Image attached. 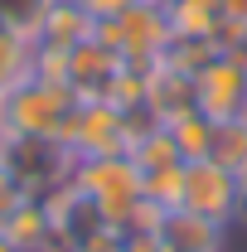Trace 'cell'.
I'll return each mask as SVG.
<instances>
[{"label":"cell","mask_w":247,"mask_h":252,"mask_svg":"<svg viewBox=\"0 0 247 252\" xmlns=\"http://www.w3.org/2000/svg\"><path fill=\"white\" fill-rule=\"evenodd\" d=\"M39 199H44V209H49V223H54L59 248H78V243H88L93 233L112 228V223L102 219V204H97L73 175H68L63 185H54L49 194H39Z\"/></svg>","instance_id":"obj_5"},{"label":"cell","mask_w":247,"mask_h":252,"mask_svg":"<svg viewBox=\"0 0 247 252\" xmlns=\"http://www.w3.org/2000/svg\"><path fill=\"white\" fill-rule=\"evenodd\" d=\"M180 209L199 214V219H214V223H233L238 219V175L214 165V160H185Z\"/></svg>","instance_id":"obj_6"},{"label":"cell","mask_w":247,"mask_h":252,"mask_svg":"<svg viewBox=\"0 0 247 252\" xmlns=\"http://www.w3.org/2000/svg\"><path fill=\"white\" fill-rule=\"evenodd\" d=\"M63 146L73 151L78 160L88 156H122L126 146V112L122 107H112V102H78L73 107V117L63 126Z\"/></svg>","instance_id":"obj_4"},{"label":"cell","mask_w":247,"mask_h":252,"mask_svg":"<svg viewBox=\"0 0 247 252\" xmlns=\"http://www.w3.org/2000/svg\"><path fill=\"white\" fill-rule=\"evenodd\" d=\"M194 93H199V112L209 122L247 117V63H243V54H218L194 78Z\"/></svg>","instance_id":"obj_7"},{"label":"cell","mask_w":247,"mask_h":252,"mask_svg":"<svg viewBox=\"0 0 247 252\" xmlns=\"http://www.w3.org/2000/svg\"><path fill=\"white\" fill-rule=\"evenodd\" d=\"M126 156L136 160V170L146 175V170H165V165H185V156H180V146H175V136H170V126L160 122V126H151Z\"/></svg>","instance_id":"obj_15"},{"label":"cell","mask_w":247,"mask_h":252,"mask_svg":"<svg viewBox=\"0 0 247 252\" xmlns=\"http://www.w3.org/2000/svg\"><path fill=\"white\" fill-rule=\"evenodd\" d=\"M78 97L63 83H49V78H20L15 88L0 93V136H49V141H63V126L73 117Z\"/></svg>","instance_id":"obj_1"},{"label":"cell","mask_w":247,"mask_h":252,"mask_svg":"<svg viewBox=\"0 0 247 252\" xmlns=\"http://www.w3.org/2000/svg\"><path fill=\"white\" fill-rule=\"evenodd\" d=\"M238 219L247 223V170L238 175Z\"/></svg>","instance_id":"obj_23"},{"label":"cell","mask_w":247,"mask_h":252,"mask_svg":"<svg viewBox=\"0 0 247 252\" xmlns=\"http://www.w3.org/2000/svg\"><path fill=\"white\" fill-rule=\"evenodd\" d=\"M117 68H122V54L107 49L97 34H88L83 44L68 49V88H73V97H78V102H97V97H107Z\"/></svg>","instance_id":"obj_8"},{"label":"cell","mask_w":247,"mask_h":252,"mask_svg":"<svg viewBox=\"0 0 247 252\" xmlns=\"http://www.w3.org/2000/svg\"><path fill=\"white\" fill-rule=\"evenodd\" d=\"M170 34H194V39H214L223 25V0H170Z\"/></svg>","instance_id":"obj_13"},{"label":"cell","mask_w":247,"mask_h":252,"mask_svg":"<svg viewBox=\"0 0 247 252\" xmlns=\"http://www.w3.org/2000/svg\"><path fill=\"white\" fill-rule=\"evenodd\" d=\"M78 156L49 136H0V175L20 194H49L73 175Z\"/></svg>","instance_id":"obj_2"},{"label":"cell","mask_w":247,"mask_h":252,"mask_svg":"<svg viewBox=\"0 0 247 252\" xmlns=\"http://www.w3.org/2000/svg\"><path fill=\"white\" fill-rule=\"evenodd\" d=\"M93 34V20H88V10L78 5V0H54L49 5V15H44V25H39V39L34 44H44V49H73V44H83Z\"/></svg>","instance_id":"obj_12"},{"label":"cell","mask_w":247,"mask_h":252,"mask_svg":"<svg viewBox=\"0 0 247 252\" xmlns=\"http://www.w3.org/2000/svg\"><path fill=\"white\" fill-rule=\"evenodd\" d=\"M170 136H175V146H180L185 160H204L209 146H214V122H209L204 112H189L180 122H170Z\"/></svg>","instance_id":"obj_16"},{"label":"cell","mask_w":247,"mask_h":252,"mask_svg":"<svg viewBox=\"0 0 247 252\" xmlns=\"http://www.w3.org/2000/svg\"><path fill=\"white\" fill-rule=\"evenodd\" d=\"M68 252H126V233L122 228H102V233H93L88 243H78Z\"/></svg>","instance_id":"obj_19"},{"label":"cell","mask_w":247,"mask_h":252,"mask_svg":"<svg viewBox=\"0 0 247 252\" xmlns=\"http://www.w3.org/2000/svg\"><path fill=\"white\" fill-rule=\"evenodd\" d=\"M141 194L160 204V209H180L185 199V165H165V170H146L141 175Z\"/></svg>","instance_id":"obj_18"},{"label":"cell","mask_w":247,"mask_h":252,"mask_svg":"<svg viewBox=\"0 0 247 252\" xmlns=\"http://www.w3.org/2000/svg\"><path fill=\"white\" fill-rule=\"evenodd\" d=\"M204 160H214V165H223V170L243 175V170H247V117L214 122V146H209Z\"/></svg>","instance_id":"obj_14"},{"label":"cell","mask_w":247,"mask_h":252,"mask_svg":"<svg viewBox=\"0 0 247 252\" xmlns=\"http://www.w3.org/2000/svg\"><path fill=\"white\" fill-rule=\"evenodd\" d=\"M73 180L93 194L97 204H102V219L112 223V228H126L131 219V209L146 199L141 194V170H136V160L126 156H88L73 165Z\"/></svg>","instance_id":"obj_3"},{"label":"cell","mask_w":247,"mask_h":252,"mask_svg":"<svg viewBox=\"0 0 247 252\" xmlns=\"http://www.w3.org/2000/svg\"><path fill=\"white\" fill-rule=\"evenodd\" d=\"M146 107H151L160 122H180L189 112H199V93H194V78L170 68V63H155L146 73Z\"/></svg>","instance_id":"obj_9"},{"label":"cell","mask_w":247,"mask_h":252,"mask_svg":"<svg viewBox=\"0 0 247 252\" xmlns=\"http://www.w3.org/2000/svg\"><path fill=\"white\" fill-rule=\"evenodd\" d=\"M5 238L20 252H68V248H59L54 223H49V209H44L39 194H25V199L15 204V214L5 219Z\"/></svg>","instance_id":"obj_10"},{"label":"cell","mask_w":247,"mask_h":252,"mask_svg":"<svg viewBox=\"0 0 247 252\" xmlns=\"http://www.w3.org/2000/svg\"><path fill=\"white\" fill-rule=\"evenodd\" d=\"M20 199H25V194H20V189L0 175V228H5V219H10V214H15V204H20Z\"/></svg>","instance_id":"obj_22"},{"label":"cell","mask_w":247,"mask_h":252,"mask_svg":"<svg viewBox=\"0 0 247 252\" xmlns=\"http://www.w3.org/2000/svg\"><path fill=\"white\" fill-rule=\"evenodd\" d=\"M126 252H170L160 233H126Z\"/></svg>","instance_id":"obj_21"},{"label":"cell","mask_w":247,"mask_h":252,"mask_svg":"<svg viewBox=\"0 0 247 252\" xmlns=\"http://www.w3.org/2000/svg\"><path fill=\"white\" fill-rule=\"evenodd\" d=\"M223 228L228 223H214V219H199L189 209H170L160 219V243L170 252H218L223 248Z\"/></svg>","instance_id":"obj_11"},{"label":"cell","mask_w":247,"mask_h":252,"mask_svg":"<svg viewBox=\"0 0 247 252\" xmlns=\"http://www.w3.org/2000/svg\"><path fill=\"white\" fill-rule=\"evenodd\" d=\"M78 5L88 10V20L97 25V20H117V15H126L136 0H78Z\"/></svg>","instance_id":"obj_20"},{"label":"cell","mask_w":247,"mask_h":252,"mask_svg":"<svg viewBox=\"0 0 247 252\" xmlns=\"http://www.w3.org/2000/svg\"><path fill=\"white\" fill-rule=\"evenodd\" d=\"M49 5L54 0H0V25L10 34H20V39H39V25H44V15H49Z\"/></svg>","instance_id":"obj_17"},{"label":"cell","mask_w":247,"mask_h":252,"mask_svg":"<svg viewBox=\"0 0 247 252\" xmlns=\"http://www.w3.org/2000/svg\"><path fill=\"white\" fill-rule=\"evenodd\" d=\"M0 252H20L15 243H10V238H5V228H0Z\"/></svg>","instance_id":"obj_24"}]
</instances>
